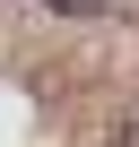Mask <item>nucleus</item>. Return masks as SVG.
<instances>
[{
  "label": "nucleus",
  "mask_w": 139,
  "mask_h": 147,
  "mask_svg": "<svg viewBox=\"0 0 139 147\" xmlns=\"http://www.w3.org/2000/svg\"><path fill=\"white\" fill-rule=\"evenodd\" d=\"M113 147H139V121H122V138H113Z\"/></svg>",
  "instance_id": "obj_1"
}]
</instances>
